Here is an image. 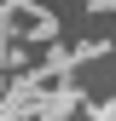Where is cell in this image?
I'll return each instance as SVG.
<instances>
[{
    "mask_svg": "<svg viewBox=\"0 0 116 121\" xmlns=\"http://www.w3.org/2000/svg\"><path fill=\"white\" fill-rule=\"evenodd\" d=\"M116 40H81V46H70V64H81V58H110Z\"/></svg>",
    "mask_w": 116,
    "mask_h": 121,
    "instance_id": "obj_1",
    "label": "cell"
}]
</instances>
